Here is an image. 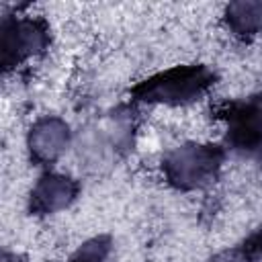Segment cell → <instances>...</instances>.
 Here are the masks:
<instances>
[{
	"mask_svg": "<svg viewBox=\"0 0 262 262\" xmlns=\"http://www.w3.org/2000/svg\"><path fill=\"white\" fill-rule=\"evenodd\" d=\"M217 84V72L205 63H184L162 70L131 86L135 102L182 106L201 100Z\"/></svg>",
	"mask_w": 262,
	"mask_h": 262,
	"instance_id": "1",
	"label": "cell"
},
{
	"mask_svg": "<svg viewBox=\"0 0 262 262\" xmlns=\"http://www.w3.org/2000/svg\"><path fill=\"white\" fill-rule=\"evenodd\" d=\"M225 149L219 143H182L162 156L160 168L164 180L180 190H201L213 184L223 168Z\"/></svg>",
	"mask_w": 262,
	"mask_h": 262,
	"instance_id": "2",
	"label": "cell"
},
{
	"mask_svg": "<svg viewBox=\"0 0 262 262\" xmlns=\"http://www.w3.org/2000/svg\"><path fill=\"white\" fill-rule=\"evenodd\" d=\"M51 29L43 16H2L0 23V59L6 72L49 49Z\"/></svg>",
	"mask_w": 262,
	"mask_h": 262,
	"instance_id": "3",
	"label": "cell"
},
{
	"mask_svg": "<svg viewBox=\"0 0 262 262\" xmlns=\"http://www.w3.org/2000/svg\"><path fill=\"white\" fill-rule=\"evenodd\" d=\"M215 117L225 125V143L229 149L237 154L262 149V92L217 104Z\"/></svg>",
	"mask_w": 262,
	"mask_h": 262,
	"instance_id": "4",
	"label": "cell"
},
{
	"mask_svg": "<svg viewBox=\"0 0 262 262\" xmlns=\"http://www.w3.org/2000/svg\"><path fill=\"white\" fill-rule=\"evenodd\" d=\"M72 141L70 125L57 115L39 117L27 133L29 158L35 166H51L68 149Z\"/></svg>",
	"mask_w": 262,
	"mask_h": 262,
	"instance_id": "5",
	"label": "cell"
},
{
	"mask_svg": "<svg viewBox=\"0 0 262 262\" xmlns=\"http://www.w3.org/2000/svg\"><path fill=\"white\" fill-rule=\"evenodd\" d=\"M80 194V182L70 174L45 172L29 192V213L47 217L68 209Z\"/></svg>",
	"mask_w": 262,
	"mask_h": 262,
	"instance_id": "6",
	"label": "cell"
},
{
	"mask_svg": "<svg viewBox=\"0 0 262 262\" xmlns=\"http://www.w3.org/2000/svg\"><path fill=\"white\" fill-rule=\"evenodd\" d=\"M223 23L229 33L242 41L258 37L262 33V2H229L223 10Z\"/></svg>",
	"mask_w": 262,
	"mask_h": 262,
	"instance_id": "7",
	"label": "cell"
},
{
	"mask_svg": "<svg viewBox=\"0 0 262 262\" xmlns=\"http://www.w3.org/2000/svg\"><path fill=\"white\" fill-rule=\"evenodd\" d=\"M113 252V239L111 235H94L86 239L68 262H106Z\"/></svg>",
	"mask_w": 262,
	"mask_h": 262,
	"instance_id": "8",
	"label": "cell"
},
{
	"mask_svg": "<svg viewBox=\"0 0 262 262\" xmlns=\"http://www.w3.org/2000/svg\"><path fill=\"white\" fill-rule=\"evenodd\" d=\"M209 262H256V258H254L244 246H237V248L223 250V252L211 256Z\"/></svg>",
	"mask_w": 262,
	"mask_h": 262,
	"instance_id": "9",
	"label": "cell"
},
{
	"mask_svg": "<svg viewBox=\"0 0 262 262\" xmlns=\"http://www.w3.org/2000/svg\"><path fill=\"white\" fill-rule=\"evenodd\" d=\"M242 246H244L254 258L262 256V225H258V229H256L254 233H250L248 239H246Z\"/></svg>",
	"mask_w": 262,
	"mask_h": 262,
	"instance_id": "10",
	"label": "cell"
},
{
	"mask_svg": "<svg viewBox=\"0 0 262 262\" xmlns=\"http://www.w3.org/2000/svg\"><path fill=\"white\" fill-rule=\"evenodd\" d=\"M2 262H27V258H25V256H20V254L4 252V254H2Z\"/></svg>",
	"mask_w": 262,
	"mask_h": 262,
	"instance_id": "11",
	"label": "cell"
},
{
	"mask_svg": "<svg viewBox=\"0 0 262 262\" xmlns=\"http://www.w3.org/2000/svg\"><path fill=\"white\" fill-rule=\"evenodd\" d=\"M258 164H260V168H262V149H260V154H258Z\"/></svg>",
	"mask_w": 262,
	"mask_h": 262,
	"instance_id": "12",
	"label": "cell"
}]
</instances>
